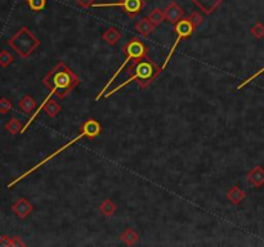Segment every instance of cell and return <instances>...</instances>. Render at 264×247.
Listing matches in <instances>:
<instances>
[{
	"mask_svg": "<svg viewBox=\"0 0 264 247\" xmlns=\"http://www.w3.org/2000/svg\"><path fill=\"white\" fill-rule=\"evenodd\" d=\"M99 133H101V125H99V122H97L95 120H88V121L83 125V132H81V134H79V135L76 136V138H74L73 140H70L69 143L65 144V146H63L62 148H59V150L56 151L55 153H52L51 156H48V157L45 158V160H43L41 162H39V164H38L37 166H34L33 169H30L29 171H26L25 174H22L21 176H19L17 179H15L13 182L9 183V184H8V188H12V187L15 186V184H17V183H19V180L25 179L26 176H29L30 174H31V172H34L35 170H38V169H39L40 166H43L44 164H47V162L49 161V160L55 158L58 153L63 152V151H65L66 148H69L70 146H73V144L76 143V142H77L79 139H81V138H84V136H92V138H93V136H97L98 134H99Z\"/></svg>",
	"mask_w": 264,
	"mask_h": 247,
	"instance_id": "obj_1",
	"label": "cell"
},
{
	"mask_svg": "<svg viewBox=\"0 0 264 247\" xmlns=\"http://www.w3.org/2000/svg\"><path fill=\"white\" fill-rule=\"evenodd\" d=\"M71 77H73V75H71V72L69 71H58V72H52V77L51 80L53 81V88H52L51 93H49V95H48L45 99H44L43 104L40 106L39 108L37 110V112L34 114L33 117L30 118L29 121H27V125H25V128L21 130L22 133L25 132L27 128L30 126V124L35 120V117H37L38 115H39L40 110H43L44 107H45V104L48 103V100L51 99V97L53 95V94H56L58 92L59 93V97H61V92H67V90L71 88Z\"/></svg>",
	"mask_w": 264,
	"mask_h": 247,
	"instance_id": "obj_2",
	"label": "cell"
},
{
	"mask_svg": "<svg viewBox=\"0 0 264 247\" xmlns=\"http://www.w3.org/2000/svg\"><path fill=\"white\" fill-rule=\"evenodd\" d=\"M8 44L11 45L21 57H29L31 52L39 45V40L29 31V29L22 27L15 36H12L8 40Z\"/></svg>",
	"mask_w": 264,
	"mask_h": 247,
	"instance_id": "obj_3",
	"label": "cell"
},
{
	"mask_svg": "<svg viewBox=\"0 0 264 247\" xmlns=\"http://www.w3.org/2000/svg\"><path fill=\"white\" fill-rule=\"evenodd\" d=\"M159 74V70L155 66V63H152L151 61L149 59H145V61H139L137 62V65L134 67V74L127 80V81H124L121 85H119L115 89L110 90L109 94H105L106 97H111L113 94H115L116 92H119L121 88L124 86H127L129 82H132L133 80H141L142 82H150L156 75Z\"/></svg>",
	"mask_w": 264,
	"mask_h": 247,
	"instance_id": "obj_4",
	"label": "cell"
},
{
	"mask_svg": "<svg viewBox=\"0 0 264 247\" xmlns=\"http://www.w3.org/2000/svg\"><path fill=\"white\" fill-rule=\"evenodd\" d=\"M127 52H128V56H127V58H125V61H124V63L121 66H120L119 70H117V71L115 72V75H113V77L110 79V81L107 82V84H106V86H105V88H103V89H102L101 93L98 94L97 98H95V99H99V98H101L102 95H103V94H105L106 92H107V89H109L110 86L113 85V82L115 81L116 77H117V76L120 75V72L123 71V67H125V66H127L128 63L131 62L132 58H141V57H143V54H145V47H143V44H142L141 41H138V40H132L131 43H129V45H128V47H127Z\"/></svg>",
	"mask_w": 264,
	"mask_h": 247,
	"instance_id": "obj_5",
	"label": "cell"
},
{
	"mask_svg": "<svg viewBox=\"0 0 264 247\" xmlns=\"http://www.w3.org/2000/svg\"><path fill=\"white\" fill-rule=\"evenodd\" d=\"M192 30H193V25H192L191 22L187 21V19H182V21H179L177 23V26H175V31H177V39H175V43H174V45L171 47V49H170V53L169 56L167 57V59H165V63H164V67H167V65L169 63L170 58H171V56L174 54V50H175V48L178 47V44L181 43V40L183 39V38H187V36L191 35Z\"/></svg>",
	"mask_w": 264,
	"mask_h": 247,
	"instance_id": "obj_6",
	"label": "cell"
},
{
	"mask_svg": "<svg viewBox=\"0 0 264 247\" xmlns=\"http://www.w3.org/2000/svg\"><path fill=\"white\" fill-rule=\"evenodd\" d=\"M143 1L142 0H121L120 3H107V4H92L94 8H106V7H121L128 15L134 16L141 11Z\"/></svg>",
	"mask_w": 264,
	"mask_h": 247,
	"instance_id": "obj_7",
	"label": "cell"
},
{
	"mask_svg": "<svg viewBox=\"0 0 264 247\" xmlns=\"http://www.w3.org/2000/svg\"><path fill=\"white\" fill-rule=\"evenodd\" d=\"M192 1H193L204 13L210 15V13H213L225 0H192Z\"/></svg>",
	"mask_w": 264,
	"mask_h": 247,
	"instance_id": "obj_8",
	"label": "cell"
},
{
	"mask_svg": "<svg viewBox=\"0 0 264 247\" xmlns=\"http://www.w3.org/2000/svg\"><path fill=\"white\" fill-rule=\"evenodd\" d=\"M30 210H31V206H30L25 200H19V202L13 206V211L19 215V218H25L26 215L30 212Z\"/></svg>",
	"mask_w": 264,
	"mask_h": 247,
	"instance_id": "obj_9",
	"label": "cell"
},
{
	"mask_svg": "<svg viewBox=\"0 0 264 247\" xmlns=\"http://www.w3.org/2000/svg\"><path fill=\"white\" fill-rule=\"evenodd\" d=\"M13 61V57H12L11 54L3 50V52H0V66H3V67H7L9 66Z\"/></svg>",
	"mask_w": 264,
	"mask_h": 247,
	"instance_id": "obj_10",
	"label": "cell"
},
{
	"mask_svg": "<svg viewBox=\"0 0 264 247\" xmlns=\"http://www.w3.org/2000/svg\"><path fill=\"white\" fill-rule=\"evenodd\" d=\"M25 1L29 3L30 8L33 11H40V9H43L45 7V0H25Z\"/></svg>",
	"mask_w": 264,
	"mask_h": 247,
	"instance_id": "obj_11",
	"label": "cell"
},
{
	"mask_svg": "<svg viewBox=\"0 0 264 247\" xmlns=\"http://www.w3.org/2000/svg\"><path fill=\"white\" fill-rule=\"evenodd\" d=\"M7 129L11 133L16 134L17 132H19V124L17 122V120H11V121L7 124Z\"/></svg>",
	"mask_w": 264,
	"mask_h": 247,
	"instance_id": "obj_12",
	"label": "cell"
},
{
	"mask_svg": "<svg viewBox=\"0 0 264 247\" xmlns=\"http://www.w3.org/2000/svg\"><path fill=\"white\" fill-rule=\"evenodd\" d=\"M11 102L7 99H0V112L1 114H5V112L9 111V108H11Z\"/></svg>",
	"mask_w": 264,
	"mask_h": 247,
	"instance_id": "obj_13",
	"label": "cell"
},
{
	"mask_svg": "<svg viewBox=\"0 0 264 247\" xmlns=\"http://www.w3.org/2000/svg\"><path fill=\"white\" fill-rule=\"evenodd\" d=\"M263 72H264V67H263V68H262V70H259V71H258V72H257V74H255V75H253V76H251V77H250V79L245 80V81H244V82H243V84H241V85H240V86H239V88H237V89H241V88H243V86H245V85H246V84H249V82H250V81H251V80H254V79H255V77H257V76L262 75V74H263Z\"/></svg>",
	"mask_w": 264,
	"mask_h": 247,
	"instance_id": "obj_14",
	"label": "cell"
},
{
	"mask_svg": "<svg viewBox=\"0 0 264 247\" xmlns=\"http://www.w3.org/2000/svg\"><path fill=\"white\" fill-rule=\"evenodd\" d=\"M254 34L258 36V38H262L264 35V27L262 25H257V27L254 29Z\"/></svg>",
	"mask_w": 264,
	"mask_h": 247,
	"instance_id": "obj_15",
	"label": "cell"
}]
</instances>
